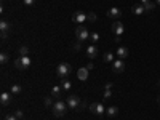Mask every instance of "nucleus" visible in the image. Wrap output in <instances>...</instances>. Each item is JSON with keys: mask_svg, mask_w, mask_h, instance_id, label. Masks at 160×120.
<instances>
[{"mask_svg": "<svg viewBox=\"0 0 160 120\" xmlns=\"http://www.w3.org/2000/svg\"><path fill=\"white\" fill-rule=\"evenodd\" d=\"M158 87H160V80H158Z\"/></svg>", "mask_w": 160, "mask_h": 120, "instance_id": "37", "label": "nucleus"}, {"mask_svg": "<svg viewBox=\"0 0 160 120\" xmlns=\"http://www.w3.org/2000/svg\"><path fill=\"white\" fill-rule=\"evenodd\" d=\"M141 2H142V5H144V3H148V2H151V0H141Z\"/></svg>", "mask_w": 160, "mask_h": 120, "instance_id": "34", "label": "nucleus"}, {"mask_svg": "<svg viewBox=\"0 0 160 120\" xmlns=\"http://www.w3.org/2000/svg\"><path fill=\"white\" fill-rule=\"evenodd\" d=\"M102 59H104V62H114L115 61V55H114V53H111V51H108V53H104Z\"/></svg>", "mask_w": 160, "mask_h": 120, "instance_id": "18", "label": "nucleus"}, {"mask_svg": "<svg viewBox=\"0 0 160 120\" xmlns=\"http://www.w3.org/2000/svg\"><path fill=\"white\" fill-rule=\"evenodd\" d=\"M112 32H114V35H117V37L123 35V32H125V26H123V22H120V21L112 22Z\"/></svg>", "mask_w": 160, "mask_h": 120, "instance_id": "8", "label": "nucleus"}, {"mask_svg": "<svg viewBox=\"0 0 160 120\" xmlns=\"http://www.w3.org/2000/svg\"><path fill=\"white\" fill-rule=\"evenodd\" d=\"M61 91H62V87H51V96L58 99L61 96Z\"/></svg>", "mask_w": 160, "mask_h": 120, "instance_id": "17", "label": "nucleus"}, {"mask_svg": "<svg viewBox=\"0 0 160 120\" xmlns=\"http://www.w3.org/2000/svg\"><path fill=\"white\" fill-rule=\"evenodd\" d=\"M3 120H18V117H16L15 114H13V115L10 114V115H5V117H3Z\"/></svg>", "mask_w": 160, "mask_h": 120, "instance_id": "28", "label": "nucleus"}, {"mask_svg": "<svg viewBox=\"0 0 160 120\" xmlns=\"http://www.w3.org/2000/svg\"><path fill=\"white\" fill-rule=\"evenodd\" d=\"M108 16L109 18H112V19H118L120 16H122V11H120L118 8H111V10H108Z\"/></svg>", "mask_w": 160, "mask_h": 120, "instance_id": "13", "label": "nucleus"}, {"mask_svg": "<svg viewBox=\"0 0 160 120\" xmlns=\"http://www.w3.org/2000/svg\"><path fill=\"white\" fill-rule=\"evenodd\" d=\"M112 71L115 72V74H122L123 71H125V59H115L114 62H112Z\"/></svg>", "mask_w": 160, "mask_h": 120, "instance_id": "6", "label": "nucleus"}, {"mask_svg": "<svg viewBox=\"0 0 160 120\" xmlns=\"http://www.w3.org/2000/svg\"><path fill=\"white\" fill-rule=\"evenodd\" d=\"M80 48H82V42H80V40H77V42L72 45V50H74V51H78Z\"/></svg>", "mask_w": 160, "mask_h": 120, "instance_id": "27", "label": "nucleus"}, {"mask_svg": "<svg viewBox=\"0 0 160 120\" xmlns=\"http://www.w3.org/2000/svg\"><path fill=\"white\" fill-rule=\"evenodd\" d=\"M61 87H62V90H71V87H72V83L69 82L68 78H62V82H61Z\"/></svg>", "mask_w": 160, "mask_h": 120, "instance_id": "20", "label": "nucleus"}, {"mask_svg": "<svg viewBox=\"0 0 160 120\" xmlns=\"http://www.w3.org/2000/svg\"><path fill=\"white\" fill-rule=\"evenodd\" d=\"M10 22L8 21H0V35H2V38H5L8 35V31H10Z\"/></svg>", "mask_w": 160, "mask_h": 120, "instance_id": "11", "label": "nucleus"}, {"mask_svg": "<svg viewBox=\"0 0 160 120\" xmlns=\"http://www.w3.org/2000/svg\"><path fill=\"white\" fill-rule=\"evenodd\" d=\"M104 90H112V83H106L104 85Z\"/></svg>", "mask_w": 160, "mask_h": 120, "instance_id": "33", "label": "nucleus"}, {"mask_svg": "<svg viewBox=\"0 0 160 120\" xmlns=\"http://www.w3.org/2000/svg\"><path fill=\"white\" fill-rule=\"evenodd\" d=\"M106 114H108L109 117H115L118 114V108H115V106H111L109 109H106Z\"/></svg>", "mask_w": 160, "mask_h": 120, "instance_id": "19", "label": "nucleus"}, {"mask_svg": "<svg viewBox=\"0 0 160 120\" xmlns=\"http://www.w3.org/2000/svg\"><path fill=\"white\" fill-rule=\"evenodd\" d=\"M131 13L133 15H142V13H146V10H144V5H133L131 7Z\"/></svg>", "mask_w": 160, "mask_h": 120, "instance_id": "14", "label": "nucleus"}, {"mask_svg": "<svg viewBox=\"0 0 160 120\" xmlns=\"http://www.w3.org/2000/svg\"><path fill=\"white\" fill-rule=\"evenodd\" d=\"M8 61H10V56H8V55H7V53L3 51V53H2V55H0V62H2V64H7Z\"/></svg>", "mask_w": 160, "mask_h": 120, "instance_id": "23", "label": "nucleus"}, {"mask_svg": "<svg viewBox=\"0 0 160 120\" xmlns=\"http://www.w3.org/2000/svg\"><path fill=\"white\" fill-rule=\"evenodd\" d=\"M28 53H29V48L28 47H21L19 48V56H28Z\"/></svg>", "mask_w": 160, "mask_h": 120, "instance_id": "26", "label": "nucleus"}, {"mask_svg": "<svg viewBox=\"0 0 160 120\" xmlns=\"http://www.w3.org/2000/svg\"><path fill=\"white\" fill-rule=\"evenodd\" d=\"M29 66H31V58H29V56H19V58L15 61V68L19 69V71L29 69Z\"/></svg>", "mask_w": 160, "mask_h": 120, "instance_id": "3", "label": "nucleus"}, {"mask_svg": "<svg viewBox=\"0 0 160 120\" xmlns=\"http://www.w3.org/2000/svg\"><path fill=\"white\" fill-rule=\"evenodd\" d=\"M88 21H96V15H95V13H90V15H88Z\"/></svg>", "mask_w": 160, "mask_h": 120, "instance_id": "30", "label": "nucleus"}, {"mask_svg": "<svg viewBox=\"0 0 160 120\" xmlns=\"http://www.w3.org/2000/svg\"><path fill=\"white\" fill-rule=\"evenodd\" d=\"M66 112H68V102H64L61 99L55 101V104H53V114H55V117H62Z\"/></svg>", "mask_w": 160, "mask_h": 120, "instance_id": "1", "label": "nucleus"}, {"mask_svg": "<svg viewBox=\"0 0 160 120\" xmlns=\"http://www.w3.org/2000/svg\"><path fill=\"white\" fill-rule=\"evenodd\" d=\"M22 2H24L26 7H32V5L35 3V0H22Z\"/></svg>", "mask_w": 160, "mask_h": 120, "instance_id": "29", "label": "nucleus"}, {"mask_svg": "<svg viewBox=\"0 0 160 120\" xmlns=\"http://www.w3.org/2000/svg\"><path fill=\"white\" fill-rule=\"evenodd\" d=\"M90 111L96 115H102L106 112V108L102 106V102H91L90 104Z\"/></svg>", "mask_w": 160, "mask_h": 120, "instance_id": "7", "label": "nucleus"}, {"mask_svg": "<svg viewBox=\"0 0 160 120\" xmlns=\"http://www.w3.org/2000/svg\"><path fill=\"white\" fill-rule=\"evenodd\" d=\"M66 102H68V108H69V109H74V111L78 109L80 104H82V101H80V98H78L77 95H71Z\"/></svg>", "mask_w": 160, "mask_h": 120, "instance_id": "5", "label": "nucleus"}, {"mask_svg": "<svg viewBox=\"0 0 160 120\" xmlns=\"http://www.w3.org/2000/svg\"><path fill=\"white\" fill-rule=\"evenodd\" d=\"M15 115L18 117V120H22V111H16V112H15Z\"/></svg>", "mask_w": 160, "mask_h": 120, "instance_id": "32", "label": "nucleus"}, {"mask_svg": "<svg viewBox=\"0 0 160 120\" xmlns=\"http://www.w3.org/2000/svg\"><path fill=\"white\" fill-rule=\"evenodd\" d=\"M117 56H118L120 59H125V58L128 56V48H125V47L117 48Z\"/></svg>", "mask_w": 160, "mask_h": 120, "instance_id": "16", "label": "nucleus"}, {"mask_svg": "<svg viewBox=\"0 0 160 120\" xmlns=\"http://www.w3.org/2000/svg\"><path fill=\"white\" fill-rule=\"evenodd\" d=\"M10 93H11V95H19V93H21V87L19 85H13L10 88Z\"/></svg>", "mask_w": 160, "mask_h": 120, "instance_id": "21", "label": "nucleus"}, {"mask_svg": "<svg viewBox=\"0 0 160 120\" xmlns=\"http://www.w3.org/2000/svg\"><path fill=\"white\" fill-rule=\"evenodd\" d=\"M75 35H77V40H80V42H85L87 38H90V32L87 31V28H83V26H78L75 29Z\"/></svg>", "mask_w": 160, "mask_h": 120, "instance_id": "4", "label": "nucleus"}, {"mask_svg": "<svg viewBox=\"0 0 160 120\" xmlns=\"http://www.w3.org/2000/svg\"><path fill=\"white\" fill-rule=\"evenodd\" d=\"M111 96H112V91H111V90H106V91H104V98L108 99V98H111Z\"/></svg>", "mask_w": 160, "mask_h": 120, "instance_id": "31", "label": "nucleus"}, {"mask_svg": "<svg viewBox=\"0 0 160 120\" xmlns=\"http://www.w3.org/2000/svg\"><path fill=\"white\" fill-rule=\"evenodd\" d=\"M158 104H160V96H158Z\"/></svg>", "mask_w": 160, "mask_h": 120, "instance_id": "36", "label": "nucleus"}, {"mask_svg": "<svg viewBox=\"0 0 160 120\" xmlns=\"http://www.w3.org/2000/svg\"><path fill=\"white\" fill-rule=\"evenodd\" d=\"M144 10H146V11H152V10H155V3H152V2L144 3Z\"/></svg>", "mask_w": 160, "mask_h": 120, "instance_id": "24", "label": "nucleus"}, {"mask_svg": "<svg viewBox=\"0 0 160 120\" xmlns=\"http://www.w3.org/2000/svg\"><path fill=\"white\" fill-rule=\"evenodd\" d=\"M53 99H55V98H53V96H47L45 98V106H47V108H53V104H55V102H53Z\"/></svg>", "mask_w": 160, "mask_h": 120, "instance_id": "22", "label": "nucleus"}, {"mask_svg": "<svg viewBox=\"0 0 160 120\" xmlns=\"http://www.w3.org/2000/svg\"><path fill=\"white\" fill-rule=\"evenodd\" d=\"M87 56H88L90 59H95V58L98 56V48H96L95 43H91V45L87 47Z\"/></svg>", "mask_w": 160, "mask_h": 120, "instance_id": "10", "label": "nucleus"}, {"mask_svg": "<svg viewBox=\"0 0 160 120\" xmlns=\"http://www.w3.org/2000/svg\"><path fill=\"white\" fill-rule=\"evenodd\" d=\"M157 5H160V0H157Z\"/></svg>", "mask_w": 160, "mask_h": 120, "instance_id": "35", "label": "nucleus"}, {"mask_svg": "<svg viewBox=\"0 0 160 120\" xmlns=\"http://www.w3.org/2000/svg\"><path fill=\"white\" fill-rule=\"evenodd\" d=\"M90 38H91V42H93V43H96V42H99V34L93 32V34H90Z\"/></svg>", "mask_w": 160, "mask_h": 120, "instance_id": "25", "label": "nucleus"}, {"mask_svg": "<svg viewBox=\"0 0 160 120\" xmlns=\"http://www.w3.org/2000/svg\"><path fill=\"white\" fill-rule=\"evenodd\" d=\"M72 21H74V22H78V24H82V22L88 21V15H85L83 11H75L74 15H72Z\"/></svg>", "mask_w": 160, "mask_h": 120, "instance_id": "9", "label": "nucleus"}, {"mask_svg": "<svg viewBox=\"0 0 160 120\" xmlns=\"http://www.w3.org/2000/svg\"><path fill=\"white\" fill-rule=\"evenodd\" d=\"M0 102H2V106H8L11 102V93L10 91H3L2 95H0Z\"/></svg>", "mask_w": 160, "mask_h": 120, "instance_id": "12", "label": "nucleus"}, {"mask_svg": "<svg viewBox=\"0 0 160 120\" xmlns=\"http://www.w3.org/2000/svg\"><path fill=\"white\" fill-rule=\"evenodd\" d=\"M77 77L82 80V82H83V80H87V78H88V69H87V68L78 69V71H77Z\"/></svg>", "mask_w": 160, "mask_h": 120, "instance_id": "15", "label": "nucleus"}, {"mask_svg": "<svg viewBox=\"0 0 160 120\" xmlns=\"http://www.w3.org/2000/svg\"><path fill=\"white\" fill-rule=\"evenodd\" d=\"M71 72H72V68H71V64H68V62H61L56 68V75L59 78H68V75Z\"/></svg>", "mask_w": 160, "mask_h": 120, "instance_id": "2", "label": "nucleus"}]
</instances>
